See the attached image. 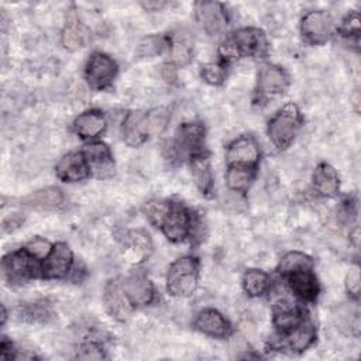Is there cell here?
Returning <instances> with one entry per match:
<instances>
[{"mask_svg": "<svg viewBox=\"0 0 361 361\" xmlns=\"http://www.w3.org/2000/svg\"><path fill=\"white\" fill-rule=\"evenodd\" d=\"M193 327L210 337L224 338L231 333V326L228 320L216 309H204L197 313Z\"/></svg>", "mask_w": 361, "mask_h": 361, "instance_id": "d6986e66", "label": "cell"}, {"mask_svg": "<svg viewBox=\"0 0 361 361\" xmlns=\"http://www.w3.org/2000/svg\"><path fill=\"white\" fill-rule=\"evenodd\" d=\"M199 261L192 255H183L175 259L166 274V289L172 296L188 298L197 289Z\"/></svg>", "mask_w": 361, "mask_h": 361, "instance_id": "7a4b0ae2", "label": "cell"}, {"mask_svg": "<svg viewBox=\"0 0 361 361\" xmlns=\"http://www.w3.org/2000/svg\"><path fill=\"white\" fill-rule=\"evenodd\" d=\"M52 247H54V245H52L48 240L41 238V237H35V238L30 240V241L24 245V250L28 251L32 257H35V258H38V259H45V258L49 255Z\"/></svg>", "mask_w": 361, "mask_h": 361, "instance_id": "74e56055", "label": "cell"}, {"mask_svg": "<svg viewBox=\"0 0 361 361\" xmlns=\"http://www.w3.org/2000/svg\"><path fill=\"white\" fill-rule=\"evenodd\" d=\"M106 128V118L99 110H87L79 114L73 121V130L82 140H92L100 135Z\"/></svg>", "mask_w": 361, "mask_h": 361, "instance_id": "d4e9b609", "label": "cell"}, {"mask_svg": "<svg viewBox=\"0 0 361 361\" xmlns=\"http://www.w3.org/2000/svg\"><path fill=\"white\" fill-rule=\"evenodd\" d=\"M288 86L289 76L283 68L274 63H264L257 75L254 102L259 106L265 104L271 99L283 94Z\"/></svg>", "mask_w": 361, "mask_h": 361, "instance_id": "5b68a950", "label": "cell"}, {"mask_svg": "<svg viewBox=\"0 0 361 361\" xmlns=\"http://www.w3.org/2000/svg\"><path fill=\"white\" fill-rule=\"evenodd\" d=\"M313 186L323 197H334L340 190L337 171L327 162H320L313 172Z\"/></svg>", "mask_w": 361, "mask_h": 361, "instance_id": "cb8c5ba5", "label": "cell"}, {"mask_svg": "<svg viewBox=\"0 0 361 361\" xmlns=\"http://www.w3.org/2000/svg\"><path fill=\"white\" fill-rule=\"evenodd\" d=\"M117 76V63L103 52H93L85 68V78L93 90L110 87Z\"/></svg>", "mask_w": 361, "mask_h": 361, "instance_id": "ba28073f", "label": "cell"}, {"mask_svg": "<svg viewBox=\"0 0 361 361\" xmlns=\"http://www.w3.org/2000/svg\"><path fill=\"white\" fill-rule=\"evenodd\" d=\"M300 31L309 44L322 45L327 42L334 32L333 17L324 10L309 11L300 21Z\"/></svg>", "mask_w": 361, "mask_h": 361, "instance_id": "9c48e42d", "label": "cell"}, {"mask_svg": "<svg viewBox=\"0 0 361 361\" xmlns=\"http://www.w3.org/2000/svg\"><path fill=\"white\" fill-rule=\"evenodd\" d=\"M17 317L27 323H47L54 317V310L45 299L25 302L17 307Z\"/></svg>", "mask_w": 361, "mask_h": 361, "instance_id": "83f0119b", "label": "cell"}, {"mask_svg": "<svg viewBox=\"0 0 361 361\" xmlns=\"http://www.w3.org/2000/svg\"><path fill=\"white\" fill-rule=\"evenodd\" d=\"M169 45L168 37L164 35H148L138 44L137 52L140 56H155L162 54Z\"/></svg>", "mask_w": 361, "mask_h": 361, "instance_id": "836d02e7", "label": "cell"}, {"mask_svg": "<svg viewBox=\"0 0 361 361\" xmlns=\"http://www.w3.org/2000/svg\"><path fill=\"white\" fill-rule=\"evenodd\" d=\"M189 164H190L192 176L195 179L197 189L200 190L202 195L210 197L213 193V188H214V179H213L209 152L206 149H203V151L192 155L189 158Z\"/></svg>", "mask_w": 361, "mask_h": 361, "instance_id": "ffe728a7", "label": "cell"}, {"mask_svg": "<svg viewBox=\"0 0 361 361\" xmlns=\"http://www.w3.org/2000/svg\"><path fill=\"white\" fill-rule=\"evenodd\" d=\"M0 357L3 360H14L16 357V350L13 348L11 341L7 340V337L1 338V344H0Z\"/></svg>", "mask_w": 361, "mask_h": 361, "instance_id": "60d3db41", "label": "cell"}, {"mask_svg": "<svg viewBox=\"0 0 361 361\" xmlns=\"http://www.w3.org/2000/svg\"><path fill=\"white\" fill-rule=\"evenodd\" d=\"M268 38L261 28L244 27L235 31L219 47L221 62H230L243 56L264 58L268 54Z\"/></svg>", "mask_w": 361, "mask_h": 361, "instance_id": "6da1fadb", "label": "cell"}, {"mask_svg": "<svg viewBox=\"0 0 361 361\" xmlns=\"http://www.w3.org/2000/svg\"><path fill=\"white\" fill-rule=\"evenodd\" d=\"M350 237H351V240H353V243H354V245L355 247H358V238H360V228L355 226L354 227V230L350 233Z\"/></svg>", "mask_w": 361, "mask_h": 361, "instance_id": "ee69618b", "label": "cell"}, {"mask_svg": "<svg viewBox=\"0 0 361 361\" xmlns=\"http://www.w3.org/2000/svg\"><path fill=\"white\" fill-rule=\"evenodd\" d=\"M6 319H7V313H6V307L4 305L1 306V326L6 323Z\"/></svg>", "mask_w": 361, "mask_h": 361, "instance_id": "f6af8a7d", "label": "cell"}, {"mask_svg": "<svg viewBox=\"0 0 361 361\" xmlns=\"http://www.w3.org/2000/svg\"><path fill=\"white\" fill-rule=\"evenodd\" d=\"M200 75L204 82L213 86H219L224 82L227 76V69L224 62H207L202 65Z\"/></svg>", "mask_w": 361, "mask_h": 361, "instance_id": "8d00e7d4", "label": "cell"}, {"mask_svg": "<svg viewBox=\"0 0 361 361\" xmlns=\"http://www.w3.org/2000/svg\"><path fill=\"white\" fill-rule=\"evenodd\" d=\"M169 207H171V202H168V200H151V202L145 203L144 213H145L148 221L154 227H161V224L164 223V220L169 212Z\"/></svg>", "mask_w": 361, "mask_h": 361, "instance_id": "d590c367", "label": "cell"}, {"mask_svg": "<svg viewBox=\"0 0 361 361\" xmlns=\"http://www.w3.org/2000/svg\"><path fill=\"white\" fill-rule=\"evenodd\" d=\"M62 202H63V193L61 189L55 186H48L44 189L35 190L23 199V203L25 206L32 209H42V210L59 207Z\"/></svg>", "mask_w": 361, "mask_h": 361, "instance_id": "f1b7e54d", "label": "cell"}, {"mask_svg": "<svg viewBox=\"0 0 361 361\" xmlns=\"http://www.w3.org/2000/svg\"><path fill=\"white\" fill-rule=\"evenodd\" d=\"M334 320L337 329L345 334L358 336L360 334V310L357 306H340L334 313Z\"/></svg>", "mask_w": 361, "mask_h": 361, "instance_id": "4dcf8cb0", "label": "cell"}, {"mask_svg": "<svg viewBox=\"0 0 361 361\" xmlns=\"http://www.w3.org/2000/svg\"><path fill=\"white\" fill-rule=\"evenodd\" d=\"M61 41L63 48L68 51H78L82 47H85L87 41V30L80 23L73 10H71L66 16V24L62 30Z\"/></svg>", "mask_w": 361, "mask_h": 361, "instance_id": "4316f807", "label": "cell"}, {"mask_svg": "<svg viewBox=\"0 0 361 361\" xmlns=\"http://www.w3.org/2000/svg\"><path fill=\"white\" fill-rule=\"evenodd\" d=\"M162 76L166 82H173L176 79V71H175V65L172 63H166L162 68Z\"/></svg>", "mask_w": 361, "mask_h": 361, "instance_id": "b9f144b4", "label": "cell"}, {"mask_svg": "<svg viewBox=\"0 0 361 361\" xmlns=\"http://www.w3.org/2000/svg\"><path fill=\"white\" fill-rule=\"evenodd\" d=\"M255 178V168L240 166V165H228L226 173L227 186L235 192H245L251 186Z\"/></svg>", "mask_w": 361, "mask_h": 361, "instance_id": "f546056e", "label": "cell"}, {"mask_svg": "<svg viewBox=\"0 0 361 361\" xmlns=\"http://www.w3.org/2000/svg\"><path fill=\"white\" fill-rule=\"evenodd\" d=\"M126 255L131 262H141L152 252V241L149 235L142 230H130L124 233Z\"/></svg>", "mask_w": 361, "mask_h": 361, "instance_id": "484cf974", "label": "cell"}, {"mask_svg": "<svg viewBox=\"0 0 361 361\" xmlns=\"http://www.w3.org/2000/svg\"><path fill=\"white\" fill-rule=\"evenodd\" d=\"M306 320L305 310L286 299H279L272 309L274 326L281 331H289Z\"/></svg>", "mask_w": 361, "mask_h": 361, "instance_id": "44dd1931", "label": "cell"}, {"mask_svg": "<svg viewBox=\"0 0 361 361\" xmlns=\"http://www.w3.org/2000/svg\"><path fill=\"white\" fill-rule=\"evenodd\" d=\"M196 18L209 35L220 34L228 24L226 8L217 1H199L195 4Z\"/></svg>", "mask_w": 361, "mask_h": 361, "instance_id": "7c38bea8", "label": "cell"}, {"mask_svg": "<svg viewBox=\"0 0 361 361\" xmlns=\"http://www.w3.org/2000/svg\"><path fill=\"white\" fill-rule=\"evenodd\" d=\"M261 151L257 141L252 137L244 135L234 140L226 152L227 165H240V166H250L257 168L259 162Z\"/></svg>", "mask_w": 361, "mask_h": 361, "instance_id": "5bb4252c", "label": "cell"}, {"mask_svg": "<svg viewBox=\"0 0 361 361\" xmlns=\"http://www.w3.org/2000/svg\"><path fill=\"white\" fill-rule=\"evenodd\" d=\"M338 32L347 41L354 42L353 45L358 49V44H360V14H358V11H353V13L347 14V17L341 21Z\"/></svg>", "mask_w": 361, "mask_h": 361, "instance_id": "e575fe53", "label": "cell"}, {"mask_svg": "<svg viewBox=\"0 0 361 361\" xmlns=\"http://www.w3.org/2000/svg\"><path fill=\"white\" fill-rule=\"evenodd\" d=\"M302 126V113L295 103H286L268 123V137L278 149H286Z\"/></svg>", "mask_w": 361, "mask_h": 361, "instance_id": "3957f363", "label": "cell"}, {"mask_svg": "<svg viewBox=\"0 0 361 361\" xmlns=\"http://www.w3.org/2000/svg\"><path fill=\"white\" fill-rule=\"evenodd\" d=\"M168 41L171 63L175 66H183L189 63L193 51V39L190 37V32L183 28H179L168 37Z\"/></svg>", "mask_w": 361, "mask_h": 361, "instance_id": "603a6c76", "label": "cell"}, {"mask_svg": "<svg viewBox=\"0 0 361 361\" xmlns=\"http://www.w3.org/2000/svg\"><path fill=\"white\" fill-rule=\"evenodd\" d=\"M192 227L193 221L189 210L185 209L180 203L171 202L169 212L159 227L164 235L172 243H180L190 235Z\"/></svg>", "mask_w": 361, "mask_h": 361, "instance_id": "30bf717a", "label": "cell"}, {"mask_svg": "<svg viewBox=\"0 0 361 361\" xmlns=\"http://www.w3.org/2000/svg\"><path fill=\"white\" fill-rule=\"evenodd\" d=\"M300 269H313V259L309 255L299 251H290L285 254L278 265V272L283 278Z\"/></svg>", "mask_w": 361, "mask_h": 361, "instance_id": "1f68e13d", "label": "cell"}, {"mask_svg": "<svg viewBox=\"0 0 361 361\" xmlns=\"http://www.w3.org/2000/svg\"><path fill=\"white\" fill-rule=\"evenodd\" d=\"M269 276L261 269H248L243 276V288L248 296L258 298L269 288Z\"/></svg>", "mask_w": 361, "mask_h": 361, "instance_id": "d6a6232c", "label": "cell"}, {"mask_svg": "<svg viewBox=\"0 0 361 361\" xmlns=\"http://www.w3.org/2000/svg\"><path fill=\"white\" fill-rule=\"evenodd\" d=\"M73 265V254L66 243L54 244L49 255L42 264L44 279H62L68 276Z\"/></svg>", "mask_w": 361, "mask_h": 361, "instance_id": "8fae6325", "label": "cell"}, {"mask_svg": "<svg viewBox=\"0 0 361 361\" xmlns=\"http://www.w3.org/2000/svg\"><path fill=\"white\" fill-rule=\"evenodd\" d=\"M141 6L147 10H157V8H161L162 6H165V3H162V1H147V3H141Z\"/></svg>", "mask_w": 361, "mask_h": 361, "instance_id": "7bdbcfd3", "label": "cell"}, {"mask_svg": "<svg viewBox=\"0 0 361 361\" xmlns=\"http://www.w3.org/2000/svg\"><path fill=\"white\" fill-rule=\"evenodd\" d=\"M292 292L305 302H314L319 295V282L312 269H300L286 276Z\"/></svg>", "mask_w": 361, "mask_h": 361, "instance_id": "7402d4cb", "label": "cell"}, {"mask_svg": "<svg viewBox=\"0 0 361 361\" xmlns=\"http://www.w3.org/2000/svg\"><path fill=\"white\" fill-rule=\"evenodd\" d=\"M204 126L197 121L182 123L176 133L172 144V151L176 158H190L192 155L204 149Z\"/></svg>", "mask_w": 361, "mask_h": 361, "instance_id": "52a82bcc", "label": "cell"}, {"mask_svg": "<svg viewBox=\"0 0 361 361\" xmlns=\"http://www.w3.org/2000/svg\"><path fill=\"white\" fill-rule=\"evenodd\" d=\"M39 261L24 248L8 252L3 257V274L10 283H24L30 279L42 278V264Z\"/></svg>", "mask_w": 361, "mask_h": 361, "instance_id": "277c9868", "label": "cell"}, {"mask_svg": "<svg viewBox=\"0 0 361 361\" xmlns=\"http://www.w3.org/2000/svg\"><path fill=\"white\" fill-rule=\"evenodd\" d=\"M82 154L86 158L90 173L97 178H107L114 172V159L107 144L102 141H94L87 144Z\"/></svg>", "mask_w": 361, "mask_h": 361, "instance_id": "e0dca14e", "label": "cell"}, {"mask_svg": "<svg viewBox=\"0 0 361 361\" xmlns=\"http://www.w3.org/2000/svg\"><path fill=\"white\" fill-rule=\"evenodd\" d=\"M345 289L350 296L358 299L360 296V268L358 265H353L345 276Z\"/></svg>", "mask_w": 361, "mask_h": 361, "instance_id": "ab89813d", "label": "cell"}, {"mask_svg": "<svg viewBox=\"0 0 361 361\" xmlns=\"http://www.w3.org/2000/svg\"><path fill=\"white\" fill-rule=\"evenodd\" d=\"M78 358L80 360H102L106 358L103 348L96 341H87L82 344V347L78 351Z\"/></svg>", "mask_w": 361, "mask_h": 361, "instance_id": "f35d334b", "label": "cell"}, {"mask_svg": "<svg viewBox=\"0 0 361 361\" xmlns=\"http://www.w3.org/2000/svg\"><path fill=\"white\" fill-rule=\"evenodd\" d=\"M121 285L134 307L147 306L154 300V285L144 272H131L121 281Z\"/></svg>", "mask_w": 361, "mask_h": 361, "instance_id": "9a60e30c", "label": "cell"}, {"mask_svg": "<svg viewBox=\"0 0 361 361\" xmlns=\"http://www.w3.org/2000/svg\"><path fill=\"white\" fill-rule=\"evenodd\" d=\"M103 300L109 314L118 322H126L131 314V310L134 309L127 293L123 289L120 279H113L107 282V285L104 286Z\"/></svg>", "mask_w": 361, "mask_h": 361, "instance_id": "2e32d148", "label": "cell"}, {"mask_svg": "<svg viewBox=\"0 0 361 361\" xmlns=\"http://www.w3.org/2000/svg\"><path fill=\"white\" fill-rule=\"evenodd\" d=\"M55 173L59 180L73 183L86 179L90 175V169L82 152H69L59 159Z\"/></svg>", "mask_w": 361, "mask_h": 361, "instance_id": "ac0fdd59", "label": "cell"}, {"mask_svg": "<svg viewBox=\"0 0 361 361\" xmlns=\"http://www.w3.org/2000/svg\"><path fill=\"white\" fill-rule=\"evenodd\" d=\"M151 127L149 116L142 110H131L126 114L121 124L123 141L128 147H138L148 138Z\"/></svg>", "mask_w": 361, "mask_h": 361, "instance_id": "4fadbf2b", "label": "cell"}, {"mask_svg": "<svg viewBox=\"0 0 361 361\" xmlns=\"http://www.w3.org/2000/svg\"><path fill=\"white\" fill-rule=\"evenodd\" d=\"M317 337V330L312 322L307 319L303 320L295 329L269 337L268 347L275 351H289V353H302L307 350Z\"/></svg>", "mask_w": 361, "mask_h": 361, "instance_id": "8992f818", "label": "cell"}]
</instances>
